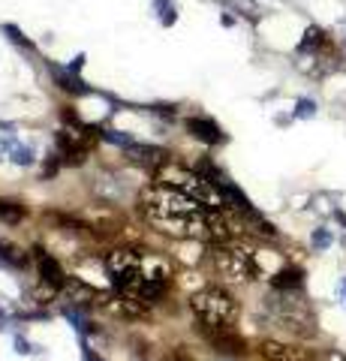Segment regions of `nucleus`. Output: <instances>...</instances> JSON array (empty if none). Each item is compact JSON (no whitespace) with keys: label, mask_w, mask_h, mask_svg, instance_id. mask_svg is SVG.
<instances>
[{"label":"nucleus","mask_w":346,"mask_h":361,"mask_svg":"<svg viewBox=\"0 0 346 361\" xmlns=\"http://www.w3.org/2000/svg\"><path fill=\"white\" fill-rule=\"evenodd\" d=\"M148 223L172 238H208L226 244L235 235V223L226 217V208H208L199 199L181 193L175 187L154 184L139 199Z\"/></svg>","instance_id":"1"},{"label":"nucleus","mask_w":346,"mask_h":361,"mask_svg":"<svg viewBox=\"0 0 346 361\" xmlns=\"http://www.w3.org/2000/svg\"><path fill=\"white\" fill-rule=\"evenodd\" d=\"M106 271L118 289V295H127L142 304H154L166 292V283H169L166 265L132 250H111L106 256Z\"/></svg>","instance_id":"2"},{"label":"nucleus","mask_w":346,"mask_h":361,"mask_svg":"<svg viewBox=\"0 0 346 361\" xmlns=\"http://www.w3.org/2000/svg\"><path fill=\"white\" fill-rule=\"evenodd\" d=\"M157 184L181 190V193L199 199V202H202V205H208V208H226V199H223L220 187H217L211 178L193 172V169H184V166H163V169H157Z\"/></svg>","instance_id":"3"},{"label":"nucleus","mask_w":346,"mask_h":361,"mask_svg":"<svg viewBox=\"0 0 346 361\" xmlns=\"http://www.w3.org/2000/svg\"><path fill=\"white\" fill-rule=\"evenodd\" d=\"M190 310L205 329H232V322L238 319V301L226 289L217 286L196 292L193 301H190Z\"/></svg>","instance_id":"4"},{"label":"nucleus","mask_w":346,"mask_h":361,"mask_svg":"<svg viewBox=\"0 0 346 361\" xmlns=\"http://www.w3.org/2000/svg\"><path fill=\"white\" fill-rule=\"evenodd\" d=\"M211 259H214L217 274L226 280V283H250V280L259 277V262L250 250L244 247H229V244H217L211 250Z\"/></svg>","instance_id":"5"},{"label":"nucleus","mask_w":346,"mask_h":361,"mask_svg":"<svg viewBox=\"0 0 346 361\" xmlns=\"http://www.w3.org/2000/svg\"><path fill=\"white\" fill-rule=\"evenodd\" d=\"M274 313H277V322H280L286 331H292V334H298V337L316 334V319L307 313V307H301V304L283 301V304H277Z\"/></svg>","instance_id":"6"},{"label":"nucleus","mask_w":346,"mask_h":361,"mask_svg":"<svg viewBox=\"0 0 346 361\" xmlns=\"http://www.w3.org/2000/svg\"><path fill=\"white\" fill-rule=\"evenodd\" d=\"M259 353L265 361H314L310 349H301V346H289L280 341H265L259 346Z\"/></svg>","instance_id":"7"},{"label":"nucleus","mask_w":346,"mask_h":361,"mask_svg":"<svg viewBox=\"0 0 346 361\" xmlns=\"http://www.w3.org/2000/svg\"><path fill=\"white\" fill-rule=\"evenodd\" d=\"M208 341L214 343L223 355H244L247 353V343H244L232 329H208Z\"/></svg>","instance_id":"8"},{"label":"nucleus","mask_w":346,"mask_h":361,"mask_svg":"<svg viewBox=\"0 0 346 361\" xmlns=\"http://www.w3.org/2000/svg\"><path fill=\"white\" fill-rule=\"evenodd\" d=\"M37 265H39V274H42V280H46L49 286H63L66 283L61 262L54 256H49L46 250H37Z\"/></svg>","instance_id":"9"},{"label":"nucleus","mask_w":346,"mask_h":361,"mask_svg":"<svg viewBox=\"0 0 346 361\" xmlns=\"http://www.w3.org/2000/svg\"><path fill=\"white\" fill-rule=\"evenodd\" d=\"M63 295H66V301H70L73 307H91V301H94V289H91V286H85L82 280H75V277H66V283H63Z\"/></svg>","instance_id":"10"},{"label":"nucleus","mask_w":346,"mask_h":361,"mask_svg":"<svg viewBox=\"0 0 346 361\" xmlns=\"http://www.w3.org/2000/svg\"><path fill=\"white\" fill-rule=\"evenodd\" d=\"M187 130L196 135V139H202V142H208V145H217V142H223V133H220V127L214 121H208V118H190L187 121Z\"/></svg>","instance_id":"11"},{"label":"nucleus","mask_w":346,"mask_h":361,"mask_svg":"<svg viewBox=\"0 0 346 361\" xmlns=\"http://www.w3.org/2000/svg\"><path fill=\"white\" fill-rule=\"evenodd\" d=\"M130 154H132V160H136V163H142V166L154 169V172L166 166V151H160V148H151V145H132Z\"/></svg>","instance_id":"12"},{"label":"nucleus","mask_w":346,"mask_h":361,"mask_svg":"<svg viewBox=\"0 0 346 361\" xmlns=\"http://www.w3.org/2000/svg\"><path fill=\"white\" fill-rule=\"evenodd\" d=\"M271 283H274L277 289H301V286H304V274H301L298 268H280V271L274 274Z\"/></svg>","instance_id":"13"},{"label":"nucleus","mask_w":346,"mask_h":361,"mask_svg":"<svg viewBox=\"0 0 346 361\" xmlns=\"http://www.w3.org/2000/svg\"><path fill=\"white\" fill-rule=\"evenodd\" d=\"M328 39H326V33H322L319 27H307L304 33V39H301V51H310V49H322Z\"/></svg>","instance_id":"14"},{"label":"nucleus","mask_w":346,"mask_h":361,"mask_svg":"<svg viewBox=\"0 0 346 361\" xmlns=\"http://www.w3.org/2000/svg\"><path fill=\"white\" fill-rule=\"evenodd\" d=\"M0 217H4L6 223H18L21 217H25V208H21L18 202H6V199H0Z\"/></svg>","instance_id":"15"},{"label":"nucleus","mask_w":346,"mask_h":361,"mask_svg":"<svg viewBox=\"0 0 346 361\" xmlns=\"http://www.w3.org/2000/svg\"><path fill=\"white\" fill-rule=\"evenodd\" d=\"M4 30L9 33V39H13V42H18V45H25V49H33V45H30V39H27V37H25V33H21L18 27H13V25H6Z\"/></svg>","instance_id":"16"},{"label":"nucleus","mask_w":346,"mask_h":361,"mask_svg":"<svg viewBox=\"0 0 346 361\" xmlns=\"http://www.w3.org/2000/svg\"><path fill=\"white\" fill-rule=\"evenodd\" d=\"M0 250H4V256L9 259V262H16V265H25V256H21V250H16V247H9V244H0Z\"/></svg>","instance_id":"17"},{"label":"nucleus","mask_w":346,"mask_h":361,"mask_svg":"<svg viewBox=\"0 0 346 361\" xmlns=\"http://www.w3.org/2000/svg\"><path fill=\"white\" fill-rule=\"evenodd\" d=\"M16 163H21V166H27L30 163V151L27 148H16V157H13Z\"/></svg>","instance_id":"18"},{"label":"nucleus","mask_w":346,"mask_h":361,"mask_svg":"<svg viewBox=\"0 0 346 361\" xmlns=\"http://www.w3.org/2000/svg\"><path fill=\"white\" fill-rule=\"evenodd\" d=\"M319 361H346V355L343 353H338V349H328V353H322V358Z\"/></svg>","instance_id":"19"},{"label":"nucleus","mask_w":346,"mask_h":361,"mask_svg":"<svg viewBox=\"0 0 346 361\" xmlns=\"http://www.w3.org/2000/svg\"><path fill=\"white\" fill-rule=\"evenodd\" d=\"M314 111H316V106H314V103H307V99H304V103H298V115H301V118H304V115L310 118Z\"/></svg>","instance_id":"20"},{"label":"nucleus","mask_w":346,"mask_h":361,"mask_svg":"<svg viewBox=\"0 0 346 361\" xmlns=\"http://www.w3.org/2000/svg\"><path fill=\"white\" fill-rule=\"evenodd\" d=\"M85 361H103V358H99L97 353H91V349H85Z\"/></svg>","instance_id":"21"}]
</instances>
